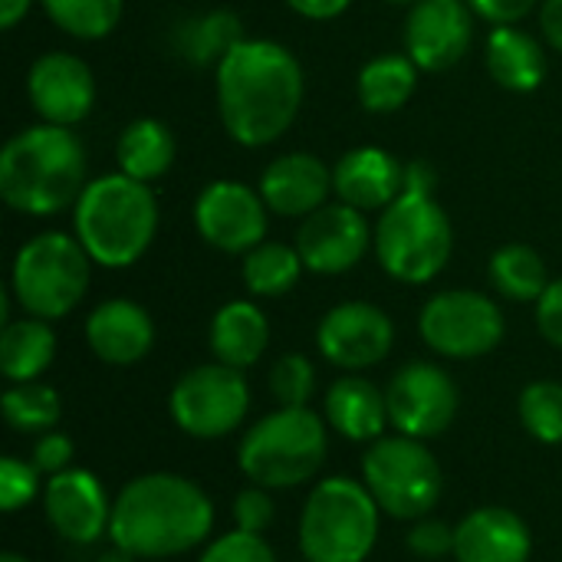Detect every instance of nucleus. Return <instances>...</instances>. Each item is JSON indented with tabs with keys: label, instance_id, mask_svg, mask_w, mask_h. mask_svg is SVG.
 I'll return each instance as SVG.
<instances>
[{
	"label": "nucleus",
	"instance_id": "2f4dec72",
	"mask_svg": "<svg viewBox=\"0 0 562 562\" xmlns=\"http://www.w3.org/2000/svg\"><path fill=\"white\" fill-rule=\"evenodd\" d=\"M3 422L20 435H46L63 415L59 392L43 382H13L3 392Z\"/></svg>",
	"mask_w": 562,
	"mask_h": 562
},
{
	"label": "nucleus",
	"instance_id": "bb28decb",
	"mask_svg": "<svg viewBox=\"0 0 562 562\" xmlns=\"http://www.w3.org/2000/svg\"><path fill=\"white\" fill-rule=\"evenodd\" d=\"M56 356V333L46 319L23 316L0 333V372L7 382H36Z\"/></svg>",
	"mask_w": 562,
	"mask_h": 562
},
{
	"label": "nucleus",
	"instance_id": "9d476101",
	"mask_svg": "<svg viewBox=\"0 0 562 562\" xmlns=\"http://www.w3.org/2000/svg\"><path fill=\"white\" fill-rule=\"evenodd\" d=\"M168 408L184 435L198 441H217L234 435L247 418L250 385L240 369H231L224 362L194 366L175 382Z\"/></svg>",
	"mask_w": 562,
	"mask_h": 562
},
{
	"label": "nucleus",
	"instance_id": "58836bf2",
	"mask_svg": "<svg viewBox=\"0 0 562 562\" xmlns=\"http://www.w3.org/2000/svg\"><path fill=\"white\" fill-rule=\"evenodd\" d=\"M72 458H76L72 438L63 435V431H56V428L46 431V435H40L36 445H33V454H30L33 468H36L43 477H56V474L69 471V468H72Z\"/></svg>",
	"mask_w": 562,
	"mask_h": 562
},
{
	"label": "nucleus",
	"instance_id": "c85d7f7f",
	"mask_svg": "<svg viewBox=\"0 0 562 562\" xmlns=\"http://www.w3.org/2000/svg\"><path fill=\"white\" fill-rule=\"evenodd\" d=\"M418 86V66L412 56H375L359 69V102L369 112H398Z\"/></svg>",
	"mask_w": 562,
	"mask_h": 562
},
{
	"label": "nucleus",
	"instance_id": "7c9ffc66",
	"mask_svg": "<svg viewBox=\"0 0 562 562\" xmlns=\"http://www.w3.org/2000/svg\"><path fill=\"white\" fill-rule=\"evenodd\" d=\"M303 270L306 267L296 247L280 244V240H263L244 257V286L254 296L273 300V296L290 293L300 283Z\"/></svg>",
	"mask_w": 562,
	"mask_h": 562
},
{
	"label": "nucleus",
	"instance_id": "aec40b11",
	"mask_svg": "<svg viewBox=\"0 0 562 562\" xmlns=\"http://www.w3.org/2000/svg\"><path fill=\"white\" fill-rule=\"evenodd\" d=\"M333 191L356 211H385L405 191V165L375 145L352 148L333 168Z\"/></svg>",
	"mask_w": 562,
	"mask_h": 562
},
{
	"label": "nucleus",
	"instance_id": "de8ad7c7",
	"mask_svg": "<svg viewBox=\"0 0 562 562\" xmlns=\"http://www.w3.org/2000/svg\"><path fill=\"white\" fill-rule=\"evenodd\" d=\"M95 562H135V557H132V553H125L122 547H115V543H112V550L99 553V557H95Z\"/></svg>",
	"mask_w": 562,
	"mask_h": 562
},
{
	"label": "nucleus",
	"instance_id": "1a4fd4ad",
	"mask_svg": "<svg viewBox=\"0 0 562 562\" xmlns=\"http://www.w3.org/2000/svg\"><path fill=\"white\" fill-rule=\"evenodd\" d=\"M362 484L382 514L415 524L441 504L445 471L425 441L408 435H382L362 458Z\"/></svg>",
	"mask_w": 562,
	"mask_h": 562
},
{
	"label": "nucleus",
	"instance_id": "6e6552de",
	"mask_svg": "<svg viewBox=\"0 0 562 562\" xmlns=\"http://www.w3.org/2000/svg\"><path fill=\"white\" fill-rule=\"evenodd\" d=\"M92 257L79 237L49 231L26 240L13 257L10 290L26 316L56 323L69 316L89 290Z\"/></svg>",
	"mask_w": 562,
	"mask_h": 562
},
{
	"label": "nucleus",
	"instance_id": "412c9836",
	"mask_svg": "<svg viewBox=\"0 0 562 562\" xmlns=\"http://www.w3.org/2000/svg\"><path fill=\"white\" fill-rule=\"evenodd\" d=\"M333 191V171L306 151H290L263 168L260 194L280 217H310L326 204Z\"/></svg>",
	"mask_w": 562,
	"mask_h": 562
},
{
	"label": "nucleus",
	"instance_id": "f03ea898",
	"mask_svg": "<svg viewBox=\"0 0 562 562\" xmlns=\"http://www.w3.org/2000/svg\"><path fill=\"white\" fill-rule=\"evenodd\" d=\"M214 504L181 474H142L112 501L109 540L135 560H171L211 537Z\"/></svg>",
	"mask_w": 562,
	"mask_h": 562
},
{
	"label": "nucleus",
	"instance_id": "393cba45",
	"mask_svg": "<svg viewBox=\"0 0 562 562\" xmlns=\"http://www.w3.org/2000/svg\"><path fill=\"white\" fill-rule=\"evenodd\" d=\"M487 72L510 92H533L547 79V53L530 33L494 26L487 36Z\"/></svg>",
	"mask_w": 562,
	"mask_h": 562
},
{
	"label": "nucleus",
	"instance_id": "cd10ccee",
	"mask_svg": "<svg viewBox=\"0 0 562 562\" xmlns=\"http://www.w3.org/2000/svg\"><path fill=\"white\" fill-rule=\"evenodd\" d=\"M175 155H178L175 135L158 119H135L132 125L122 128L115 145L119 171L145 184L158 181L175 165Z\"/></svg>",
	"mask_w": 562,
	"mask_h": 562
},
{
	"label": "nucleus",
	"instance_id": "473e14b6",
	"mask_svg": "<svg viewBox=\"0 0 562 562\" xmlns=\"http://www.w3.org/2000/svg\"><path fill=\"white\" fill-rule=\"evenodd\" d=\"M46 16L76 40H102L109 36L119 20L125 0H40Z\"/></svg>",
	"mask_w": 562,
	"mask_h": 562
},
{
	"label": "nucleus",
	"instance_id": "a878e982",
	"mask_svg": "<svg viewBox=\"0 0 562 562\" xmlns=\"http://www.w3.org/2000/svg\"><path fill=\"white\" fill-rule=\"evenodd\" d=\"M244 40V23L231 10H207L181 20L171 30V49L191 66H221V59Z\"/></svg>",
	"mask_w": 562,
	"mask_h": 562
},
{
	"label": "nucleus",
	"instance_id": "8fccbe9b",
	"mask_svg": "<svg viewBox=\"0 0 562 562\" xmlns=\"http://www.w3.org/2000/svg\"><path fill=\"white\" fill-rule=\"evenodd\" d=\"M389 3H418V0H389Z\"/></svg>",
	"mask_w": 562,
	"mask_h": 562
},
{
	"label": "nucleus",
	"instance_id": "20e7f679",
	"mask_svg": "<svg viewBox=\"0 0 562 562\" xmlns=\"http://www.w3.org/2000/svg\"><path fill=\"white\" fill-rule=\"evenodd\" d=\"M72 227L92 263L125 270L145 257L158 231V201L145 181L105 175L86 184L72 207Z\"/></svg>",
	"mask_w": 562,
	"mask_h": 562
},
{
	"label": "nucleus",
	"instance_id": "a211bd4d",
	"mask_svg": "<svg viewBox=\"0 0 562 562\" xmlns=\"http://www.w3.org/2000/svg\"><path fill=\"white\" fill-rule=\"evenodd\" d=\"M26 95L36 115L49 125H76L95 105L92 69L72 53H43L26 76Z\"/></svg>",
	"mask_w": 562,
	"mask_h": 562
},
{
	"label": "nucleus",
	"instance_id": "f257e3e1",
	"mask_svg": "<svg viewBox=\"0 0 562 562\" xmlns=\"http://www.w3.org/2000/svg\"><path fill=\"white\" fill-rule=\"evenodd\" d=\"M303 105L300 59L273 40H240L217 66V112L244 148L277 142Z\"/></svg>",
	"mask_w": 562,
	"mask_h": 562
},
{
	"label": "nucleus",
	"instance_id": "ea45409f",
	"mask_svg": "<svg viewBox=\"0 0 562 562\" xmlns=\"http://www.w3.org/2000/svg\"><path fill=\"white\" fill-rule=\"evenodd\" d=\"M408 550L422 560H441L454 553V527H448L445 520L422 517L408 533Z\"/></svg>",
	"mask_w": 562,
	"mask_h": 562
},
{
	"label": "nucleus",
	"instance_id": "a19ab883",
	"mask_svg": "<svg viewBox=\"0 0 562 562\" xmlns=\"http://www.w3.org/2000/svg\"><path fill=\"white\" fill-rule=\"evenodd\" d=\"M537 326L550 346L562 349V277L553 280L547 286V293L537 300Z\"/></svg>",
	"mask_w": 562,
	"mask_h": 562
},
{
	"label": "nucleus",
	"instance_id": "9b49d317",
	"mask_svg": "<svg viewBox=\"0 0 562 562\" xmlns=\"http://www.w3.org/2000/svg\"><path fill=\"white\" fill-rule=\"evenodd\" d=\"M504 313L501 306L474 290H445L435 293L422 316L418 333L425 346L445 359H481L494 352L504 339Z\"/></svg>",
	"mask_w": 562,
	"mask_h": 562
},
{
	"label": "nucleus",
	"instance_id": "b1692460",
	"mask_svg": "<svg viewBox=\"0 0 562 562\" xmlns=\"http://www.w3.org/2000/svg\"><path fill=\"white\" fill-rule=\"evenodd\" d=\"M211 352L214 362H224L231 369H250L260 362L270 342V323L263 310L250 300H231L224 303L211 319Z\"/></svg>",
	"mask_w": 562,
	"mask_h": 562
},
{
	"label": "nucleus",
	"instance_id": "79ce46f5",
	"mask_svg": "<svg viewBox=\"0 0 562 562\" xmlns=\"http://www.w3.org/2000/svg\"><path fill=\"white\" fill-rule=\"evenodd\" d=\"M477 16H484L494 26H514L520 23L540 0H468Z\"/></svg>",
	"mask_w": 562,
	"mask_h": 562
},
{
	"label": "nucleus",
	"instance_id": "6ab92c4d",
	"mask_svg": "<svg viewBox=\"0 0 562 562\" xmlns=\"http://www.w3.org/2000/svg\"><path fill=\"white\" fill-rule=\"evenodd\" d=\"M530 527L507 507H477L454 527L458 562H530Z\"/></svg>",
	"mask_w": 562,
	"mask_h": 562
},
{
	"label": "nucleus",
	"instance_id": "37998d69",
	"mask_svg": "<svg viewBox=\"0 0 562 562\" xmlns=\"http://www.w3.org/2000/svg\"><path fill=\"white\" fill-rule=\"evenodd\" d=\"M435 184H438V171L428 161H412L405 165V191L402 194H425L435 198Z\"/></svg>",
	"mask_w": 562,
	"mask_h": 562
},
{
	"label": "nucleus",
	"instance_id": "423d86ee",
	"mask_svg": "<svg viewBox=\"0 0 562 562\" xmlns=\"http://www.w3.org/2000/svg\"><path fill=\"white\" fill-rule=\"evenodd\" d=\"M382 510L369 487L352 477L319 481L300 514L306 562H366L379 540Z\"/></svg>",
	"mask_w": 562,
	"mask_h": 562
},
{
	"label": "nucleus",
	"instance_id": "72a5a7b5",
	"mask_svg": "<svg viewBox=\"0 0 562 562\" xmlns=\"http://www.w3.org/2000/svg\"><path fill=\"white\" fill-rule=\"evenodd\" d=\"M527 435L543 445H562V382L537 379L520 392L517 402Z\"/></svg>",
	"mask_w": 562,
	"mask_h": 562
},
{
	"label": "nucleus",
	"instance_id": "7ed1b4c3",
	"mask_svg": "<svg viewBox=\"0 0 562 562\" xmlns=\"http://www.w3.org/2000/svg\"><path fill=\"white\" fill-rule=\"evenodd\" d=\"M86 191V148L66 125H30L0 151V198L7 207L49 217L76 207Z\"/></svg>",
	"mask_w": 562,
	"mask_h": 562
},
{
	"label": "nucleus",
	"instance_id": "0eeeda50",
	"mask_svg": "<svg viewBox=\"0 0 562 562\" xmlns=\"http://www.w3.org/2000/svg\"><path fill=\"white\" fill-rule=\"evenodd\" d=\"M375 257L398 283H431L451 260L454 231L435 198L398 194L375 224Z\"/></svg>",
	"mask_w": 562,
	"mask_h": 562
},
{
	"label": "nucleus",
	"instance_id": "4468645a",
	"mask_svg": "<svg viewBox=\"0 0 562 562\" xmlns=\"http://www.w3.org/2000/svg\"><path fill=\"white\" fill-rule=\"evenodd\" d=\"M267 201L240 181H214L198 194L194 227L224 254H250L267 237Z\"/></svg>",
	"mask_w": 562,
	"mask_h": 562
},
{
	"label": "nucleus",
	"instance_id": "c03bdc74",
	"mask_svg": "<svg viewBox=\"0 0 562 562\" xmlns=\"http://www.w3.org/2000/svg\"><path fill=\"white\" fill-rule=\"evenodd\" d=\"M300 16H306V20H333V16H339L352 0H286Z\"/></svg>",
	"mask_w": 562,
	"mask_h": 562
},
{
	"label": "nucleus",
	"instance_id": "c9c22d12",
	"mask_svg": "<svg viewBox=\"0 0 562 562\" xmlns=\"http://www.w3.org/2000/svg\"><path fill=\"white\" fill-rule=\"evenodd\" d=\"M40 477L43 474L33 468V461L7 454L0 461V507H3V514H16L20 507L36 501L46 487V484H40Z\"/></svg>",
	"mask_w": 562,
	"mask_h": 562
},
{
	"label": "nucleus",
	"instance_id": "a18cd8bd",
	"mask_svg": "<svg viewBox=\"0 0 562 562\" xmlns=\"http://www.w3.org/2000/svg\"><path fill=\"white\" fill-rule=\"evenodd\" d=\"M540 26H543L547 43H550L557 53H562V0H543Z\"/></svg>",
	"mask_w": 562,
	"mask_h": 562
},
{
	"label": "nucleus",
	"instance_id": "5701e85b",
	"mask_svg": "<svg viewBox=\"0 0 562 562\" xmlns=\"http://www.w3.org/2000/svg\"><path fill=\"white\" fill-rule=\"evenodd\" d=\"M323 412H326V422L333 425V431H339L349 441H369L372 445L392 425L385 392L356 372L342 375L329 385V392L323 398Z\"/></svg>",
	"mask_w": 562,
	"mask_h": 562
},
{
	"label": "nucleus",
	"instance_id": "2eb2a0df",
	"mask_svg": "<svg viewBox=\"0 0 562 562\" xmlns=\"http://www.w3.org/2000/svg\"><path fill=\"white\" fill-rule=\"evenodd\" d=\"M372 240L375 231H369L366 211H356L339 201V204H323L303 221L296 234V250L306 270L319 277H336L362 263Z\"/></svg>",
	"mask_w": 562,
	"mask_h": 562
},
{
	"label": "nucleus",
	"instance_id": "f3484780",
	"mask_svg": "<svg viewBox=\"0 0 562 562\" xmlns=\"http://www.w3.org/2000/svg\"><path fill=\"white\" fill-rule=\"evenodd\" d=\"M468 0H418L405 23V49L425 72H445L464 59L474 40Z\"/></svg>",
	"mask_w": 562,
	"mask_h": 562
},
{
	"label": "nucleus",
	"instance_id": "ddd939ff",
	"mask_svg": "<svg viewBox=\"0 0 562 562\" xmlns=\"http://www.w3.org/2000/svg\"><path fill=\"white\" fill-rule=\"evenodd\" d=\"M316 346L326 362L346 372H362L379 366L395 346V323L385 310L366 300H349L333 306L316 329Z\"/></svg>",
	"mask_w": 562,
	"mask_h": 562
},
{
	"label": "nucleus",
	"instance_id": "49530a36",
	"mask_svg": "<svg viewBox=\"0 0 562 562\" xmlns=\"http://www.w3.org/2000/svg\"><path fill=\"white\" fill-rule=\"evenodd\" d=\"M30 3L33 0H0V26L3 30H13L30 13Z\"/></svg>",
	"mask_w": 562,
	"mask_h": 562
},
{
	"label": "nucleus",
	"instance_id": "39448f33",
	"mask_svg": "<svg viewBox=\"0 0 562 562\" xmlns=\"http://www.w3.org/2000/svg\"><path fill=\"white\" fill-rule=\"evenodd\" d=\"M326 454V422L313 408H277L240 438L237 464L250 484L286 491L313 481Z\"/></svg>",
	"mask_w": 562,
	"mask_h": 562
},
{
	"label": "nucleus",
	"instance_id": "f8f14e48",
	"mask_svg": "<svg viewBox=\"0 0 562 562\" xmlns=\"http://www.w3.org/2000/svg\"><path fill=\"white\" fill-rule=\"evenodd\" d=\"M385 402H389L392 428L398 435L431 441L454 425L461 408V392L448 375V369L435 362H408L392 375L385 389Z\"/></svg>",
	"mask_w": 562,
	"mask_h": 562
},
{
	"label": "nucleus",
	"instance_id": "09e8293b",
	"mask_svg": "<svg viewBox=\"0 0 562 562\" xmlns=\"http://www.w3.org/2000/svg\"><path fill=\"white\" fill-rule=\"evenodd\" d=\"M0 562H30V560H26V557H20V553H3Z\"/></svg>",
	"mask_w": 562,
	"mask_h": 562
},
{
	"label": "nucleus",
	"instance_id": "c756f323",
	"mask_svg": "<svg viewBox=\"0 0 562 562\" xmlns=\"http://www.w3.org/2000/svg\"><path fill=\"white\" fill-rule=\"evenodd\" d=\"M491 283L501 296L514 303H537L550 280L543 257L527 244H507L491 257Z\"/></svg>",
	"mask_w": 562,
	"mask_h": 562
},
{
	"label": "nucleus",
	"instance_id": "4be33fe9",
	"mask_svg": "<svg viewBox=\"0 0 562 562\" xmlns=\"http://www.w3.org/2000/svg\"><path fill=\"white\" fill-rule=\"evenodd\" d=\"M86 342L105 366H135L155 346V323L132 300H105L86 319Z\"/></svg>",
	"mask_w": 562,
	"mask_h": 562
},
{
	"label": "nucleus",
	"instance_id": "dca6fc26",
	"mask_svg": "<svg viewBox=\"0 0 562 562\" xmlns=\"http://www.w3.org/2000/svg\"><path fill=\"white\" fill-rule=\"evenodd\" d=\"M43 510L56 537L72 547L99 543L112 524V501L102 481L82 468H69L56 477H46Z\"/></svg>",
	"mask_w": 562,
	"mask_h": 562
},
{
	"label": "nucleus",
	"instance_id": "f704fd0d",
	"mask_svg": "<svg viewBox=\"0 0 562 562\" xmlns=\"http://www.w3.org/2000/svg\"><path fill=\"white\" fill-rule=\"evenodd\" d=\"M270 395L280 408H310L316 395V366L303 352L280 356L270 369Z\"/></svg>",
	"mask_w": 562,
	"mask_h": 562
},
{
	"label": "nucleus",
	"instance_id": "4c0bfd02",
	"mask_svg": "<svg viewBox=\"0 0 562 562\" xmlns=\"http://www.w3.org/2000/svg\"><path fill=\"white\" fill-rule=\"evenodd\" d=\"M273 510H277V507H273V497H270V491L260 487V484L244 487V491L234 497V504H231L234 527L244 530V533H260V537H263V530L273 524Z\"/></svg>",
	"mask_w": 562,
	"mask_h": 562
},
{
	"label": "nucleus",
	"instance_id": "e433bc0d",
	"mask_svg": "<svg viewBox=\"0 0 562 562\" xmlns=\"http://www.w3.org/2000/svg\"><path fill=\"white\" fill-rule=\"evenodd\" d=\"M201 562H277V553L260 533L231 530L217 540H211L201 553Z\"/></svg>",
	"mask_w": 562,
	"mask_h": 562
}]
</instances>
